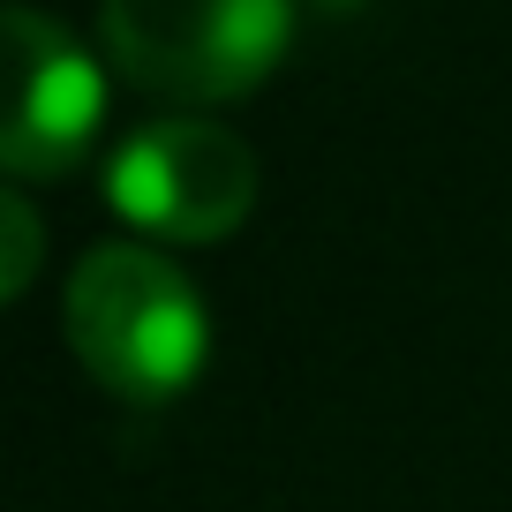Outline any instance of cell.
<instances>
[{"label": "cell", "mask_w": 512, "mask_h": 512, "mask_svg": "<svg viewBox=\"0 0 512 512\" xmlns=\"http://www.w3.org/2000/svg\"><path fill=\"white\" fill-rule=\"evenodd\" d=\"M68 347L128 407H159L204 369L211 317L189 272L144 241H106L68 279Z\"/></svg>", "instance_id": "6da1fadb"}, {"label": "cell", "mask_w": 512, "mask_h": 512, "mask_svg": "<svg viewBox=\"0 0 512 512\" xmlns=\"http://www.w3.org/2000/svg\"><path fill=\"white\" fill-rule=\"evenodd\" d=\"M287 0H98V46L151 98H241L287 53Z\"/></svg>", "instance_id": "7a4b0ae2"}, {"label": "cell", "mask_w": 512, "mask_h": 512, "mask_svg": "<svg viewBox=\"0 0 512 512\" xmlns=\"http://www.w3.org/2000/svg\"><path fill=\"white\" fill-rule=\"evenodd\" d=\"M106 204L136 234L226 241L256 204V151L226 121L166 113V121H144L106 159Z\"/></svg>", "instance_id": "3957f363"}, {"label": "cell", "mask_w": 512, "mask_h": 512, "mask_svg": "<svg viewBox=\"0 0 512 512\" xmlns=\"http://www.w3.org/2000/svg\"><path fill=\"white\" fill-rule=\"evenodd\" d=\"M98 113H106L98 61L68 38V23L16 0L8 8V128H0V159H8L16 189L61 181L98 136Z\"/></svg>", "instance_id": "277c9868"}, {"label": "cell", "mask_w": 512, "mask_h": 512, "mask_svg": "<svg viewBox=\"0 0 512 512\" xmlns=\"http://www.w3.org/2000/svg\"><path fill=\"white\" fill-rule=\"evenodd\" d=\"M0 241H8V272H0V287H8V302H16V294L31 287V272H38V211H31L23 189L0 196Z\"/></svg>", "instance_id": "5b68a950"}, {"label": "cell", "mask_w": 512, "mask_h": 512, "mask_svg": "<svg viewBox=\"0 0 512 512\" xmlns=\"http://www.w3.org/2000/svg\"><path fill=\"white\" fill-rule=\"evenodd\" d=\"M309 8H332V16H347V8H362V0H309Z\"/></svg>", "instance_id": "8992f818"}]
</instances>
